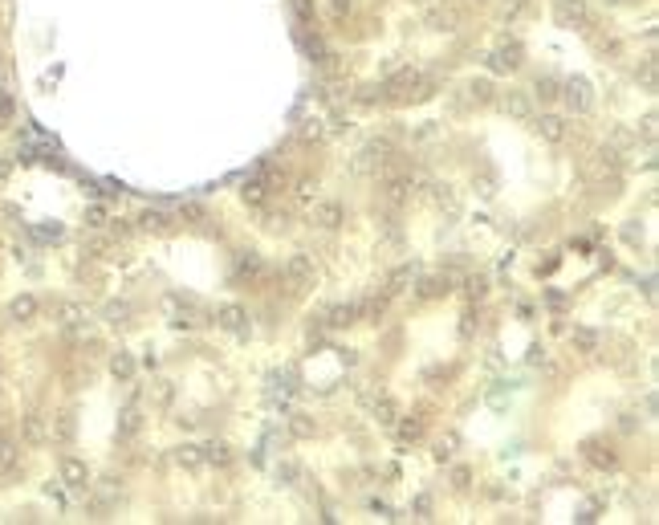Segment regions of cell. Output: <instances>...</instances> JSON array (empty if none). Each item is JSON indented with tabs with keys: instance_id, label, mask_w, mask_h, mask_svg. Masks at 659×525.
Masks as SVG:
<instances>
[{
	"instance_id": "6da1fadb",
	"label": "cell",
	"mask_w": 659,
	"mask_h": 525,
	"mask_svg": "<svg viewBox=\"0 0 659 525\" xmlns=\"http://www.w3.org/2000/svg\"><path fill=\"white\" fill-rule=\"evenodd\" d=\"M586 180L590 183H614L619 180V155L614 151H594L586 159Z\"/></svg>"
},
{
	"instance_id": "7a4b0ae2",
	"label": "cell",
	"mask_w": 659,
	"mask_h": 525,
	"mask_svg": "<svg viewBox=\"0 0 659 525\" xmlns=\"http://www.w3.org/2000/svg\"><path fill=\"white\" fill-rule=\"evenodd\" d=\"M415 192V175L412 171H391L387 180H383V200L391 204V208H399V204H407Z\"/></svg>"
},
{
	"instance_id": "3957f363",
	"label": "cell",
	"mask_w": 659,
	"mask_h": 525,
	"mask_svg": "<svg viewBox=\"0 0 659 525\" xmlns=\"http://www.w3.org/2000/svg\"><path fill=\"white\" fill-rule=\"evenodd\" d=\"M558 90H561V98H566V106H570V115H586L594 106L590 82H586V78H570V82H561Z\"/></svg>"
},
{
	"instance_id": "277c9868",
	"label": "cell",
	"mask_w": 659,
	"mask_h": 525,
	"mask_svg": "<svg viewBox=\"0 0 659 525\" xmlns=\"http://www.w3.org/2000/svg\"><path fill=\"white\" fill-rule=\"evenodd\" d=\"M310 220L317 224V229L334 232L338 224H342V204H338V200H313L310 204Z\"/></svg>"
},
{
	"instance_id": "5b68a950",
	"label": "cell",
	"mask_w": 659,
	"mask_h": 525,
	"mask_svg": "<svg viewBox=\"0 0 659 525\" xmlns=\"http://www.w3.org/2000/svg\"><path fill=\"white\" fill-rule=\"evenodd\" d=\"M62 485L74 492H82L90 485V468H86V460L78 456H62Z\"/></svg>"
},
{
	"instance_id": "8992f818",
	"label": "cell",
	"mask_w": 659,
	"mask_h": 525,
	"mask_svg": "<svg viewBox=\"0 0 659 525\" xmlns=\"http://www.w3.org/2000/svg\"><path fill=\"white\" fill-rule=\"evenodd\" d=\"M216 322L224 330H232V334H245L248 330V310L245 306H236V301H224L220 310H216Z\"/></svg>"
},
{
	"instance_id": "52a82bcc",
	"label": "cell",
	"mask_w": 659,
	"mask_h": 525,
	"mask_svg": "<svg viewBox=\"0 0 659 525\" xmlns=\"http://www.w3.org/2000/svg\"><path fill=\"white\" fill-rule=\"evenodd\" d=\"M521 66V45H501L489 53V74H513Z\"/></svg>"
},
{
	"instance_id": "ba28073f",
	"label": "cell",
	"mask_w": 659,
	"mask_h": 525,
	"mask_svg": "<svg viewBox=\"0 0 659 525\" xmlns=\"http://www.w3.org/2000/svg\"><path fill=\"white\" fill-rule=\"evenodd\" d=\"M554 8H558L561 25H590V8H586V0H554Z\"/></svg>"
},
{
	"instance_id": "9c48e42d",
	"label": "cell",
	"mask_w": 659,
	"mask_h": 525,
	"mask_svg": "<svg viewBox=\"0 0 659 525\" xmlns=\"http://www.w3.org/2000/svg\"><path fill=\"white\" fill-rule=\"evenodd\" d=\"M537 134H542L545 143H566L570 139V122L561 115H542L537 118Z\"/></svg>"
},
{
	"instance_id": "30bf717a",
	"label": "cell",
	"mask_w": 659,
	"mask_h": 525,
	"mask_svg": "<svg viewBox=\"0 0 659 525\" xmlns=\"http://www.w3.org/2000/svg\"><path fill=\"white\" fill-rule=\"evenodd\" d=\"M269 192H273V180H269V175H252V180L245 183V188H240V200H245L248 208H261L264 200H269Z\"/></svg>"
},
{
	"instance_id": "8fae6325",
	"label": "cell",
	"mask_w": 659,
	"mask_h": 525,
	"mask_svg": "<svg viewBox=\"0 0 659 525\" xmlns=\"http://www.w3.org/2000/svg\"><path fill=\"white\" fill-rule=\"evenodd\" d=\"M285 277L293 281V285H313V257L293 253V257H289V265H285Z\"/></svg>"
},
{
	"instance_id": "7c38bea8",
	"label": "cell",
	"mask_w": 659,
	"mask_h": 525,
	"mask_svg": "<svg viewBox=\"0 0 659 525\" xmlns=\"http://www.w3.org/2000/svg\"><path fill=\"white\" fill-rule=\"evenodd\" d=\"M501 106H505V115H513V118H529L533 115V102H529L525 90H509V94L501 98Z\"/></svg>"
},
{
	"instance_id": "4fadbf2b",
	"label": "cell",
	"mask_w": 659,
	"mask_h": 525,
	"mask_svg": "<svg viewBox=\"0 0 659 525\" xmlns=\"http://www.w3.org/2000/svg\"><path fill=\"white\" fill-rule=\"evenodd\" d=\"M8 318H13V322H33L37 318V297L33 294L13 297V301H8Z\"/></svg>"
},
{
	"instance_id": "5bb4252c",
	"label": "cell",
	"mask_w": 659,
	"mask_h": 525,
	"mask_svg": "<svg viewBox=\"0 0 659 525\" xmlns=\"http://www.w3.org/2000/svg\"><path fill=\"white\" fill-rule=\"evenodd\" d=\"M57 322L66 330H82L86 326V306H78V301H62L57 306Z\"/></svg>"
},
{
	"instance_id": "9a60e30c",
	"label": "cell",
	"mask_w": 659,
	"mask_h": 525,
	"mask_svg": "<svg viewBox=\"0 0 659 525\" xmlns=\"http://www.w3.org/2000/svg\"><path fill=\"white\" fill-rule=\"evenodd\" d=\"M387 155H391V143H371V147L358 155V171H375L379 163H387Z\"/></svg>"
},
{
	"instance_id": "2e32d148",
	"label": "cell",
	"mask_w": 659,
	"mask_h": 525,
	"mask_svg": "<svg viewBox=\"0 0 659 525\" xmlns=\"http://www.w3.org/2000/svg\"><path fill=\"white\" fill-rule=\"evenodd\" d=\"M199 452H204V464H216V468H224V464L232 460V448L224 440H208Z\"/></svg>"
},
{
	"instance_id": "e0dca14e",
	"label": "cell",
	"mask_w": 659,
	"mask_h": 525,
	"mask_svg": "<svg viewBox=\"0 0 659 525\" xmlns=\"http://www.w3.org/2000/svg\"><path fill=\"white\" fill-rule=\"evenodd\" d=\"M371 411H375V420H379L383 427H391L399 420V403L391 399V395H379V399L371 403Z\"/></svg>"
},
{
	"instance_id": "ac0fdd59",
	"label": "cell",
	"mask_w": 659,
	"mask_h": 525,
	"mask_svg": "<svg viewBox=\"0 0 659 525\" xmlns=\"http://www.w3.org/2000/svg\"><path fill=\"white\" fill-rule=\"evenodd\" d=\"M139 224H143L147 232H167V229H171V216L159 212V208H147V212L139 216Z\"/></svg>"
},
{
	"instance_id": "d6986e66",
	"label": "cell",
	"mask_w": 659,
	"mask_h": 525,
	"mask_svg": "<svg viewBox=\"0 0 659 525\" xmlns=\"http://www.w3.org/2000/svg\"><path fill=\"white\" fill-rule=\"evenodd\" d=\"M586 456H590L594 468H614V464H619V456H614L610 448H602V444H586Z\"/></svg>"
},
{
	"instance_id": "ffe728a7",
	"label": "cell",
	"mask_w": 659,
	"mask_h": 525,
	"mask_svg": "<svg viewBox=\"0 0 659 525\" xmlns=\"http://www.w3.org/2000/svg\"><path fill=\"white\" fill-rule=\"evenodd\" d=\"M574 346L582 350V354H594V350H598V330H590V326H574Z\"/></svg>"
},
{
	"instance_id": "44dd1931",
	"label": "cell",
	"mask_w": 659,
	"mask_h": 525,
	"mask_svg": "<svg viewBox=\"0 0 659 525\" xmlns=\"http://www.w3.org/2000/svg\"><path fill=\"white\" fill-rule=\"evenodd\" d=\"M175 464L180 468H204V452H199L196 444H183L180 452H175Z\"/></svg>"
},
{
	"instance_id": "7402d4cb",
	"label": "cell",
	"mask_w": 659,
	"mask_h": 525,
	"mask_svg": "<svg viewBox=\"0 0 659 525\" xmlns=\"http://www.w3.org/2000/svg\"><path fill=\"white\" fill-rule=\"evenodd\" d=\"M391 427L399 432V440H403V444H415L419 436H424V424H419V420H395Z\"/></svg>"
},
{
	"instance_id": "603a6c76",
	"label": "cell",
	"mask_w": 659,
	"mask_h": 525,
	"mask_svg": "<svg viewBox=\"0 0 659 525\" xmlns=\"http://www.w3.org/2000/svg\"><path fill=\"white\" fill-rule=\"evenodd\" d=\"M412 281H415V265H399L395 273H391V289H387V294H403Z\"/></svg>"
},
{
	"instance_id": "cb8c5ba5",
	"label": "cell",
	"mask_w": 659,
	"mask_h": 525,
	"mask_svg": "<svg viewBox=\"0 0 659 525\" xmlns=\"http://www.w3.org/2000/svg\"><path fill=\"white\" fill-rule=\"evenodd\" d=\"M289 436H293V440H310L313 436V420L310 415H301V411L289 415Z\"/></svg>"
},
{
	"instance_id": "d4e9b609",
	"label": "cell",
	"mask_w": 659,
	"mask_h": 525,
	"mask_svg": "<svg viewBox=\"0 0 659 525\" xmlns=\"http://www.w3.org/2000/svg\"><path fill=\"white\" fill-rule=\"evenodd\" d=\"M354 318H358V306H354V301H346V306H334V310H330V326H350Z\"/></svg>"
},
{
	"instance_id": "484cf974",
	"label": "cell",
	"mask_w": 659,
	"mask_h": 525,
	"mask_svg": "<svg viewBox=\"0 0 659 525\" xmlns=\"http://www.w3.org/2000/svg\"><path fill=\"white\" fill-rule=\"evenodd\" d=\"M110 375L115 379H131L134 375V359L127 354V350H118L115 359H110Z\"/></svg>"
},
{
	"instance_id": "4316f807",
	"label": "cell",
	"mask_w": 659,
	"mask_h": 525,
	"mask_svg": "<svg viewBox=\"0 0 659 525\" xmlns=\"http://www.w3.org/2000/svg\"><path fill=\"white\" fill-rule=\"evenodd\" d=\"M448 294V277H424L419 281V297H444Z\"/></svg>"
},
{
	"instance_id": "83f0119b",
	"label": "cell",
	"mask_w": 659,
	"mask_h": 525,
	"mask_svg": "<svg viewBox=\"0 0 659 525\" xmlns=\"http://www.w3.org/2000/svg\"><path fill=\"white\" fill-rule=\"evenodd\" d=\"M456 448H460V436H456V432H444L440 444H436V460H452L456 456Z\"/></svg>"
},
{
	"instance_id": "f1b7e54d",
	"label": "cell",
	"mask_w": 659,
	"mask_h": 525,
	"mask_svg": "<svg viewBox=\"0 0 659 525\" xmlns=\"http://www.w3.org/2000/svg\"><path fill=\"white\" fill-rule=\"evenodd\" d=\"M17 444H8L4 440V436H0V473H13V468H17Z\"/></svg>"
},
{
	"instance_id": "f546056e",
	"label": "cell",
	"mask_w": 659,
	"mask_h": 525,
	"mask_svg": "<svg viewBox=\"0 0 659 525\" xmlns=\"http://www.w3.org/2000/svg\"><path fill=\"white\" fill-rule=\"evenodd\" d=\"M25 436H29L33 444H41L45 436H49V432H45V420H41V415H25Z\"/></svg>"
},
{
	"instance_id": "4dcf8cb0",
	"label": "cell",
	"mask_w": 659,
	"mask_h": 525,
	"mask_svg": "<svg viewBox=\"0 0 659 525\" xmlns=\"http://www.w3.org/2000/svg\"><path fill=\"white\" fill-rule=\"evenodd\" d=\"M236 273H240V277H257V273H261V261H257V253H245V257L236 261Z\"/></svg>"
},
{
	"instance_id": "1f68e13d",
	"label": "cell",
	"mask_w": 659,
	"mask_h": 525,
	"mask_svg": "<svg viewBox=\"0 0 659 525\" xmlns=\"http://www.w3.org/2000/svg\"><path fill=\"white\" fill-rule=\"evenodd\" d=\"M86 229H106V208H102V204H90V208H86Z\"/></svg>"
},
{
	"instance_id": "d6a6232c",
	"label": "cell",
	"mask_w": 659,
	"mask_h": 525,
	"mask_svg": "<svg viewBox=\"0 0 659 525\" xmlns=\"http://www.w3.org/2000/svg\"><path fill=\"white\" fill-rule=\"evenodd\" d=\"M139 424H143V420H139V408H127L122 411V436H134V432H139Z\"/></svg>"
},
{
	"instance_id": "836d02e7",
	"label": "cell",
	"mask_w": 659,
	"mask_h": 525,
	"mask_svg": "<svg viewBox=\"0 0 659 525\" xmlns=\"http://www.w3.org/2000/svg\"><path fill=\"white\" fill-rule=\"evenodd\" d=\"M412 513L419 517V521H428V517H431V497H428V492H419V497L412 501Z\"/></svg>"
},
{
	"instance_id": "e575fe53",
	"label": "cell",
	"mask_w": 659,
	"mask_h": 525,
	"mask_svg": "<svg viewBox=\"0 0 659 525\" xmlns=\"http://www.w3.org/2000/svg\"><path fill=\"white\" fill-rule=\"evenodd\" d=\"M277 476L285 480V485H297V476H301V468H297L293 460H281V464H277Z\"/></svg>"
},
{
	"instance_id": "d590c367",
	"label": "cell",
	"mask_w": 659,
	"mask_h": 525,
	"mask_svg": "<svg viewBox=\"0 0 659 525\" xmlns=\"http://www.w3.org/2000/svg\"><path fill=\"white\" fill-rule=\"evenodd\" d=\"M436 204L448 208V212H456V196H452V188H436Z\"/></svg>"
},
{
	"instance_id": "8d00e7d4",
	"label": "cell",
	"mask_w": 659,
	"mask_h": 525,
	"mask_svg": "<svg viewBox=\"0 0 659 525\" xmlns=\"http://www.w3.org/2000/svg\"><path fill=\"white\" fill-rule=\"evenodd\" d=\"M631 143H635V134L631 131H614L610 134V151H623V147H631Z\"/></svg>"
},
{
	"instance_id": "74e56055",
	"label": "cell",
	"mask_w": 659,
	"mask_h": 525,
	"mask_svg": "<svg viewBox=\"0 0 659 525\" xmlns=\"http://www.w3.org/2000/svg\"><path fill=\"white\" fill-rule=\"evenodd\" d=\"M127 313H131V310H127L122 301H110V306H106V322H115V326H118V322H122Z\"/></svg>"
},
{
	"instance_id": "f35d334b",
	"label": "cell",
	"mask_w": 659,
	"mask_h": 525,
	"mask_svg": "<svg viewBox=\"0 0 659 525\" xmlns=\"http://www.w3.org/2000/svg\"><path fill=\"white\" fill-rule=\"evenodd\" d=\"M537 94L542 98H558V82L554 78H537Z\"/></svg>"
},
{
	"instance_id": "ab89813d",
	"label": "cell",
	"mask_w": 659,
	"mask_h": 525,
	"mask_svg": "<svg viewBox=\"0 0 659 525\" xmlns=\"http://www.w3.org/2000/svg\"><path fill=\"white\" fill-rule=\"evenodd\" d=\"M472 98H477V102H489V98H493V86L484 82V78H480V82H472Z\"/></svg>"
},
{
	"instance_id": "60d3db41",
	"label": "cell",
	"mask_w": 659,
	"mask_h": 525,
	"mask_svg": "<svg viewBox=\"0 0 659 525\" xmlns=\"http://www.w3.org/2000/svg\"><path fill=\"white\" fill-rule=\"evenodd\" d=\"M322 122H305V127H301V139H305V143H313V139H322Z\"/></svg>"
},
{
	"instance_id": "b9f144b4",
	"label": "cell",
	"mask_w": 659,
	"mask_h": 525,
	"mask_svg": "<svg viewBox=\"0 0 659 525\" xmlns=\"http://www.w3.org/2000/svg\"><path fill=\"white\" fill-rule=\"evenodd\" d=\"M69 432H74V424H69V415H62L57 427H53V436H57V440H69Z\"/></svg>"
},
{
	"instance_id": "7bdbcfd3",
	"label": "cell",
	"mask_w": 659,
	"mask_h": 525,
	"mask_svg": "<svg viewBox=\"0 0 659 525\" xmlns=\"http://www.w3.org/2000/svg\"><path fill=\"white\" fill-rule=\"evenodd\" d=\"M643 86L655 90V62H651V57H647V66H643Z\"/></svg>"
},
{
	"instance_id": "ee69618b",
	"label": "cell",
	"mask_w": 659,
	"mask_h": 525,
	"mask_svg": "<svg viewBox=\"0 0 659 525\" xmlns=\"http://www.w3.org/2000/svg\"><path fill=\"white\" fill-rule=\"evenodd\" d=\"M484 285H489L484 277H468V297H484Z\"/></svg>"
},
{
	"instance_id": "f6af8a7d",
	"label": "cell",
	"mask_w": 659,
	"mask_h": 525,
	"mask_svg": "<svg viewBox=\"0 0 659 525\" xmlns=\"http://www.w3.org/2000/svg\"><path fill=\"white\" fill-rule=\"evenodd\" d=\"M289 8H293L301 21H310V0H289Z\"/></svg>"
},
{
	"instance_id": "bcb514c9",
	"label": "cell",
	"mask_w": 659,
	"mask_h": 525,
	"mask_svg": "<svg viewBox=\"0 0 659 525\" xmlns=\"http://www.w3.org/2000/svg\"><path fill=\"white\" fill-rule=\"evenodd\" d=\"M155 399H159V403H171V383H155Z\"/></svg>"
},
{
	"instance_id": "7dc6e473",
	"label": "cell",
	"mask_w": 659,
	"mask_h": 525,
	"mask_svg": "<svg viewBox=\"0 0 659 525\" xmlns=\"http://www.w3.org/2000/svg\"><path fill=\"white\" fill-rule=\"evenodd\" d=\"M643 139H647V143L655 139V115H647V118H643Z\"/></svg>"
},
{
	"instance_id": "c3c4849f",
	"label": "cell",
	"mask_w": 659,
	"mask_h": 525,
	"mask_svg": "<svg viewBox=\"0 0 659 525\" xmlns=\"http://www.w3.org/2000/svg\"><path fill=\"white\" fill-rule=\"evenodd\" d=\"M452 480H456V485H460V489H464V485L472 480V473H468V468H452Z\"/></svg>"
},
{
	"instance_id": "681fc988",
	"label": "cell",
	"mask_w": 659,
	"mask_h": 525,
	"mask_svg": "<svg viewBox=\"0 0 659 525\" xmlns=\"http://www.w3.org/2000/svg\"><path fill=\"white\" fill-rule=\"evenodd\" d=\"M183 216H187V220H199V216H204V208H199V204H183Z\"/></svg>"
},
{
	"instance_id": "f907efd6",
	"label": "cell",
	"mask_w": 659,
	"mask_h": 525,
	"mask_svg": "<svg viewBox=\"0 0 659 525\" xmlns=\"http://www.w3.org/2000/svg\"><path fill=\"white\" fill-rule=\"evenodd\" d=\"M330 13H338V17H342V13H346V0H330Z\"/></svg>"
}]
</instances>
